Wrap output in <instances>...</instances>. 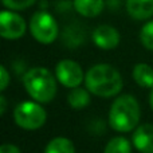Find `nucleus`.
<instances>
[{
    "label": "nucleus",
    "mask_w": 153,
    "mask_h": 153,
    "mask_svg": "<svg viewBox=\"0 0 153 153\" xmlns=\"http://www.w3.org/2000/svg\"><path fill=\"white\" fill-rule=\"evenodd\" d=\"M86 89L98 97H113L122 89V78L118 70L110 65H95L85 76Z\"/></svg>",
    "instance_id": "nucleus-1"
},
{
    "label": "nucleus",
    "mask_w": 153,
    "mask_h": 153,
    "mask_svg": "<svg viewBox=\"0 0 153 153\" xmlns=\"http://www.w3.org/2000/svg\"><path fill=\"white\" fill-rule=\"evenodd\" d=\"M140 105L133 95H120L109 111V124L116 132H129L140 122Z\"/></svg>",
    "instance_id": "nucleus-2"
},
{
    "label": "nucleus",
    "mask_w": 153,
    "mask_h": 153,
    "mask_svg": "<svg viewBox=\"0 0 153 153\" xmlns=\"http://www.w3.org/2000/svg\"><path fill=\"white\" fill-rule=\"evenodd\" d=\"M23 85L27 93L36 102L48 103L55 97V78L46 67H34L28 70L23 76Z\"/></svg>",
    "instance_id": "nucleus-3"
},
{
    "label": "nucleus",
    "mask_w": 153,
    "mask_h": 153,
    "mask_svg": "<svg viewBox=\"0 0 153 153\" xmlns=\"http://www.w3.org/2000/svg\"><path fill=\"white\" fill-rule=\"evenodd\" d=\"M13 120L19 128L26 130L39 129L46 122V111L39 103L24 101L13 110Z\"/></svg>",
    "instance_id": "nucleus-4"
},
{
    "label": "nucleus",
    "mask_w": 153,
    "mask_h": 153,
    "mask_svg": "<svg viewBox=\"0 0 153 153\" xmlns=\"http://www.w3.org/2000/svg\"><path fill=\"white\" fill-rule=\"evenodd\" d=\"M31 35L43 45H50L58 36V24L51 13L46 11H38L30 20Z\"/></svg>",
    "instance_id": "nucleus-5"
},
{
    "label": "nucleus",
    "mask_w": 153,
    "mask_h": 153,
    "mask_svg": "<svg viewBox=\"0 0 153 153\" xmlns=\"http://www.w3.org/2000/svg\"><path fill=\"white\" fill-rule=\"evenodd\" d=\"M24 32H26V22L20 15L12 11L0 12V35L4 39H19L24 35Z\"/></svg>",
    "instance_id": "nucleus-6"
},
{
    "label": "nucleus",
    "mask_w": 153,
    "mask_h": 153,
    "mask_svg": "<svg viewBox=\"0 0 153 153\" xmlns=\"http://www.w3.org/2000/svg\"><path fill=\"white\" fill-rule=\"evenodd\" d=\"M55 75H56V79L63 86L70 87V89L78 87L85 81L82 67L76 62L70 61V59H63V61H61L56 65Z\"/></svg>",
    "instance_id": "nucleus-7"
},
{
    "label": "nucleus",
    "mask_w": 153,
    "mask_h": 153,
    "mask_svg": "<svg viewBox=\"0 0 153 153\" xmlns=\"http://www.w3.org/2000/svg\"><path fill=\"white\" fill-rule=\"evenodd\" d=\"M93 42L102 50H113L120 43V32L114 27L102 24L93 31Z\"/></svg>",
    "instance_id": "nucleus-8"
},
{
    "label": "nucleus",
    "mask_w": 153,
    "mask_h": 153,
    "mask_svg": "<svg viewBox=\"0 0 153 153\" xmlns=\"http://www.w3.org/2000/svg\"><path fill=\"white\" fill-rule=\"evenodd\" d=\"M133 145L141 153H153V125H141L133 133Z\"/></svg>",
    "instance_id": "nucleus-9"
},
{
    "label": "nucleus",
    "mask_w": 153,
    "mask_h": 153,
    "mask_svg": "<svg viewBox=\"0 0 153 153\" xmlns=\"http://www.w3.org/2000/svg\"><path fill=\"white\" fill-rule=\"evenodd\" d=\"M128 13L136 20H145L153 16V0H126Z\"/></svg>",
    "instance_id": "nucleus-10"
},
{
    "label": "nucleus",
    "mask_w": 153,
    "mask_h": 153,
    "mask_svg": "<svg viewBox=\"0 0 153 153\" xmlns=\"http://www.w3.org/2000/svg\"><path fill=\"white\" fill-rule=\"evenodd\" d=\"M103 7V0H74L75 11L85 18H95L102 12Z\"/></svg>",
    "instance_id": "nucleus-11"
},
{
    "label": "nucleus",
    "mask_w": 153,
    "mask_h": 153,
    "mask_svg": "<svg viewBox=\"0 0 153 153\" xmlns=\"http://www.w3.org/2000/svg\"><path fill=\"white\" fill-rule=\"evenodd\" d=\"M136 83L143 87H153V69L146 63H137L133 69Z\"/></svg>",
    "instance_id": "nucleus-12"
},
{
    "label": "nucleus",
    "mask_w": 153,
    "mask_h": 153,
    "mask_svg": "<svg viewBox=\"0 0 153 153\" xmlns=\"http://www.w3.org/2000/svg\"><path fill=\"white\" fill-rule=\"evenodd\" d=\"M67 102L73 109H82L90 103V95L89 90L81 89V87H74L67 95Z\"/></svg>",
    "instance_id": "nucleus-13"
},
{
    "label": "nucleus",
    "mask_w": 153,
    "mask_h": 153,
    "mask_svg": "<svg viewBox=\"0 0 153 153\" xmlns=\"http://www.w3.org/2000/svg\"><path fill=\"white\" fill-rule=\"evenodd\" d=\"M45 153H75V148L69 138L56 137L47 144Z\"/></svg>",
    "instance_id": "nucleus-14"
},
{
    "label": "nucleus",
    "mask_w": 153,
    "mask_h": 153,
    "mask_svg": "<svg viewBox=\"0 0 153 153\" xmlns=\"http://www.w3.org/2000/svg\"><path fill=\"white\" fill-rule=\"evenodd\" d=\"M103 153H132L130 144L124 137H114L105 146Z\"/></svg>",
    "instance_id": "nucleus-15"
},
{
    "label": "nucleus",
    "mask_w": 153,
    "mask_h": 153,
    "mask_svg": "<svg viewBox=\"0 0 153 153\" xmlns=\"http://www.w3.org/2000/svg\"><path fill=\"white\" fill-rule=\"evenodd\" d=\"M140 40L145 48L153 50V20L148 22V23L141 28Z\"/></svg>",
    "instance_id": "nucleus-16"
},
{
    "label": "nucleus",
    "mask_w": 153,
    "mask_h": 153,
    "mask_svg": "<svg viewBox=\"0 0 153 153\" xmlns=\"http://www.w3.org/2000/svg\"><path fill=\"white\" fill-rule=\"evenodd\" d=\"M1 1L8 10L20 11V10H26V8L31 7L36 0H1Z\"/></svg>",
    "instance_id": "nucleus-17"
},
{
    "label": "nucleus",
    "mask_w": 153,
    "mask_h": 153,
    "mask_svg": "<svg viewBox=\"0 0 153 153\" xmlns=\"http://www.w3.org/2000/svg\"><path fill=\"white\" fill-rule=\"evenodd\" d=\"M0 73H1V79H0V89L1 91H4L7 89L8 83H10V75H8V71L4 66L0 67Z\"/></svg>",
    "instance_id": "nucleus-18"
},
{
    "label": "nucleus",
    "mask_w": 153,
    "mask_h": 153,
    "mask_svg": "<svg viewBox=\"0 0 153 153\" xmlns=\"http://www.w3.org/2000/svg\"><path fill=\"white\" fill-rule=\"evenodd\" d=\"M0 153H20L18 146L12 145V144H3L0 148Z\"/></svg>",
    "instance_id": "nucleus-19"
},
{
    "label": "nucleus",
    "mask_w": 153,
    "mask_h": 153,
    "mask_svg": "<svg viewBox=\"0 0 153 153\" xmlns=\"http://www.w3.org/2000/svg\"><path fill=\"white\" fill-rule=\"evenodd\" d=\"M0 106H1V109H0V114H4L5 113V108H7V101H5V97L4 95H1L0 97Z\"/></svg>",
    "instance_id": "nucleus-20"
},
{
    "label": "nucleus",
    "mask_w": 153,
    "mask_h": 153,
    "mask_svg": "<svg viewBox=\"0 0 153 153\" xmlns=\"http://www.w3.org/2000/svg\"><path fill=\"white\" fill-rule=\"evenodd\" d=\"M149 103H151V108L153 110V90L151 91V95H149Z\"/></svg>",
    "instance_id": "nucleus-21"
}]
</instances>
